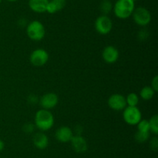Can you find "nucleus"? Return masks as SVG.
<instances>
[{
	"label": "nucleus",
	"mask_w": 158,
	"mask_h": 158,
	"mask_svg": "<svg viewBox=\"0 0 158 158\" xmlns=\"http://www.w3.org/2000/svg\"><path fill=\"white\" fill-rule=\"evenodd\" d=\"M133 20L137 25L140 26H146L151 23V14L145 7L135 8L132 14Z\"/></svg>",
	"instance_id": "5"
},
{
	"label": "nucleus",
	"mask_w": 158,
	"mask_h": 158,
	"mask_svg": "<svg viewBox=\"0 0 158 158\" xmlns=\"http://www.w3.org/2000/svg\"><path fill=\"white\" fill-rule=\"evenodd\" d=\"M66 0H49L46 11L49 14H55L66 6Z\"/></svg>",
	"instance_id": "15"
},
{
	"label": "nucleus",
	"mask_w": 158,
	"mask_h": 158,
	"mask_svg": "<svg viewBox=\"0 0 158 158\" xmlns=\"http://www.w3.org/2000/svg\"><path fill=\"white\" fill-rule=\"evenodd\" d=\"M74 132H75V135H82L83 132V128L80 125H77L74 128Z\"/></svg>",
	"instance_id": "27"
},
{
	"label": "nucleus",
	"mask_w": 158,
	"mask_h": 158,
	"mask_svg": "<svg viewBox=\"0 0 158 158\" xmlns=\"http://www.w3.org/2000/svg\"><path fill=\"white\" fill-rule=\"evenodd\" d=\"M151 88L155 91V92H157L158 91V76L156 75L154 76V78L151 81Z\"/></svg>",
	"instance_id": "25"
},
{
	"label": "nucleus",
	"mask_w": 158,
	"mask_h": 158,
	"mask_svg": "<svg viewBox=\"0 0 158 158\" xmlns=\"http://www.w3.org/2000/svg\"><path fill=\"white\" fill-rule=\"evenodd\" d=\"M137 37H138L139 40L143 41V40H146L148 38V37H149V33H148V31L147 29H141V30L138 32Z\"/></svg>",
	"instance_id": "22"
},
{
	"label": "nucleus",
	"mask_w": 158,
	"mask_h": 158,
	"mask_svg": "<svg viewBox=\"0 0 158 158\" xmlns=\"http://www.w3.org/2000/svg\"><path fill=\"white\" fill-rule=\"evenodd\" d=\"M150 125V132L154 133V135H157L158 133V116L154 115L151 119L148 120Z\"/></svg>",
	"instance_id": "19"
},
{
	"label": "nucleus",
	"mask_w": 158,
	"mask_h": 158,
	"mask_svg": "<svg viewBox=\"0 0 158 158\" xmlns=\"http://www.w3.org/2000/svg\"><path fill=\"white\" fill-rule=\"evenodd\" d=\"M26 34L30 40L40 41L46 35L45 26L39 20H33L26 26Z\"/></svg>",
	"instance_id": "3"
},
{
	"label": "nucleus",
	"mask_w": 158,
	"mask_h": 158,
	"mask_svg": "<svg viewBox=\"0 0 158 158\" xmlns=\"http://www.w3.org/2000/svg\"><path fill=\"white\" fill-rule=\"evenodd\" d=\"M70 142L73 149L77 153H82L87 150V142L82 135H73Z\"/></svg>",
	"instance_id": "11"
},
{
	"label": "nucleus",
	"mask_w": 158,
	"mask_h": 158,
	"mask_svg": "<svg viewBox=\"0 0 158 158\" xmlns=\"http://www.w3.org/2000/svg\"><path fill=\"white\" fill-rule=\"evenodd\" d=\"M135 9L134 0H117L114 5L113 11L114 15L120 20H126L131 16Z\"/></svg>",
	"instance_id": "2"
},
{
	"label": "nucleus",
	"mask_w": 158,
	"mask_h": 158,
	"mask_svg": "<svg viewBox=\"0 0 158 158\" xmlns=\"http://www.w3.org/2000/svg\"><path fill=\"white\" fill-rule=\"evenodd\" d=\"M6 1L9 2H15L19 1V0H6Z\"/></svg>",
	"instance_id": "29"
},
{
	"label": "nucleus",
	"mask_w": 158,
	"mask_h": 158,
	"mask_svg": "<svg viewBox=\"0 0 158 158\" xmlns=\"http://www.w3.org/2000/svg\"><path fill=\"white\" fill-rule=\"evenodd\" d=\"M150 133L149 132H140L137 131L135 134V139L137 142L140 143H143L148 141L150 138Z\"/></svg>",
	"instance_id": "20"
},
{
	"label": "nucleus",
	"mask_w": 158,
	"mask_h": 158,
	"mask_svg": "<svg viewBox=\"0 0 158 158\" xmlns=\"http://www.w3.org/2000/svg\"><path fill=\"white\" fill-rule=\"evenodd\" d=\"M96 31L101 35H106L112 30L113 23L108 15H101L97 17L94 23Z\"/></svg>",
	"instance_id": "6"
},
{
	"label": "nucleus",
	"mask_w": 158,
	"mask_h": 158,
	"mask_svg": "<svg viewBox=\"0 0 158 158\" xmlns=\"http://www.w3.org/2000/svg\"><path fill=\"white\" fill-rule=\"evenodd\" d=\"M34 129H35V124L30 123V122L25 124L23 127V130L26 133H32L34 131Z\"/></svg>",
	"instance_id": "23"
},
{
	"label": "nucleus",
	"mask_w": 158,
	"mask_h": 158,
	"mask_svg": "<svg viewBox=\"0 0 158 158\" xmlns=\"http://www.w3.org/2000/svg\"><path fill=\"white\" fill-rule=\"evenodd\" d=\"M74 133L72 129L66 125H63L56 129L55 133L56 139L60 143H69L73 136Z\"/></svg>",
	"instance_id": "10"
},
{
	"label": "nucleus",
	"mask_w": 158,
	"mask_h": 158,
	"mask_svg": "<svg viewBox=\"0 0 158 158\" xmlns=\"http://www.w3.org/2000/svg\"><path fill=\"white\" fill-rule=\"evenodd\" d=\"M114 5L110 0H102L100 4V10L102 15H107L113 10Z\"/></svg>",
	"instance_id": "17"
},
{
	"label": "nucleus",
	"mask_w": 158,
	"mask_h": 158,
	"mask_svg": "<svg viewBox=\"0 0 158 158\" xmlns=\"http://www.w3.org/2000/svg\"><path fill=\"white\" fill-rule=\"evenodd\" d=\"M134 2H135V1H136V0H134Z\"/></svg>",
	"instance_id": "31"
},
{
	"label": "nucleus",
	"mask_w": 158,
	"mask_h": 158,
	"mask_svg": "<svg viewBox=\"0 0 158 158\" xmlns=\"http://www.w3.org/2000/svg\"><path fill=\"white\" fill-rule=\"evenodd\" d=\"M155 93V91L151 86H144L140 90V96L143 100L148 101L153 99Z\"/></svg>",
	"instance_id": "16"
},
{
	"label": "nucleus",
	"mask_w": 158,
	"mask_h": 158,
	"mask_svg": "<svg viewBox=\"0 0 158 158\" xmlns=\"http://www.w3.org/2000/svg\"><path fill=\"white\" fill-rule=\"evenodd\" d=\"M49 58V54L43 48L35 49L31 53L29 60L35 67H43L48 62Z\"/></svg>",
	"instance_id": "7"
},
{
	"label": "nucleus",
	"mask_w": 158,
	"mask_h": 158,
	"mask_svg": "<svg viewBox=\"0 0 158 158\" xmlns=\"http://www.w3.org/2000/svg\"><path fill=\"white\" fill-rule=\"evenodd\" d=\"M123 111V120L128 125H137L142 119V113L137 106H127Z\"/></svg>",
	"instance_id": "4"
},
{
	"label": "nucleus",
	"mask_w": 158,
	"mask_h": 158,
	"mask_svg": "<svg viewBox=\"0 0 158 158\" xmlns=\"http://www.w3.org/2000/svg\"><path fill=\"white\" fill-rule=\"evenodd\" d=\"M39 100H40L39 98L37 97L36 95H35V94H30V95H29V97H28V102L30 104H32V105L39 102Z\"/></svg>",
	"instance_id": "26"
},
{
	"label": "nucleus",
	"mask_w": 158,
	"mask_h": 158,
	"mask_svg": "<svg viewBox=\"0 0 158 158\" xmlns=\"http://www.w3.org/2000/svg\"><path fill=\"white\" fill-rule=\"evenodd\" d=\"M126 98L127 106H137L139 103V96L136 93H130Z\"/></svg>",
	"instance_id": "18"
},
{
	"label": "nucleus",
	"mask_w": 158,
	"mask_h": 158,
	"mask_svg": "<svg viewBox=\"0 0 158 158\" xmlns=\"http://www.w3.org/2000/svg\"><path fill=\"white\" fill-rule=\"evenodd\" d=\"M32 142L37 149L44 150L49 145V138L44 133L40 132L34 135L32 138Z\"/></svg>",
	"instance_id": "13"
},
{
	"label": "nucleus",
	"mask_w": 158,
	"mask_h": 158,
	"mask_svg": "<svg viewBox=\"0 0 158 158\" xmlns=\"http://www.w3.org/2000/svg\"><path fill=\"white\" fill-rule=\"evenodd\" d=\"M54 125V116L49 110L42 109L36 112L35 115V126L41 132H46Z\"/></svg>",
	"instance_id": "1"
},
{
	"label": "nucleus",
	"mask_w": 158,
	"mask_h": 158,
	"mask_svg": "<svg viewBox=\"0 0 158 158\" xmlns=\"http://www.w3.org/2000/svg\"><path fill=\"white\" fill-rule=\"evenodd\" d=\"M49 0H29V7L33 12L36 13L46 12Z\"/></svg>",
	"instance_id": "14"
},
{
	"label": "nucleus",
	"mask_w": 158,
	"mask_h": 158,
	"mask_svg": "<svg viewBox=\"0 0 158 158\" xmlns=\"http://www.w3.org/2000/svg\"><path fill=\"white\" fill-rule=\"evenodd\" d=\"M4 147H5L4 142H3V141L0 139V152L2 151L3 149H4Z\"/></svg>",
	"instance_id": "28"
},
{
	"label": "nucleus",
	"mask_w": 158,
	"mask_h": 158,
	"mask_svg": "<svg viewBox=\"0 0 158 158\" xmlns=\"http://www.w3.org/2000/svg\"><path fill=\"white\" fill-rule=\"evenodd\" d=\"M39 102L43 109L49 110L56 106L59 102V98L53 92L46 93L40 98Z\"/></svg>",
	"instance_id": "9"
},
{
	"label": "nucleus",
	"mask_w": 158,
	"mask_h": 158,
	"mask_svg": "<svg viewBox=\"0 0 158 158\" xmlns=\"http://www.w3.org/2000/svg\"><path fill=\"white\" fill-rule=\"evenodd\" d=\"M1 2H2V0H0V4H1Z\"/></svg>",
	"instance_id": "30"
},
{
	"label": "nucleus",
	"mask_w": 158,
	"mask_h": 158,
	"mask_svg": "<svg viewBox=\"0 0 158 158\" xmlns=\"http://www.w3.org/2000/svg\"><path fill=\"white\" fill-rule=\"evenodd\" d=\"M137 131L140 132H150V125L148 120L146 119H141L138 123L137 124Z\"/></svg>",
	"instance_id": "21"
},
{
	"label": "nucleus",
	"mask_w": 158,
	"mask_h": 158,
	"mask_svg": "<svg viewBox=\"0 0 158 158\" xmlns=\"http://www.w3.org/2000/svg\"><path fill=\"white\" fill-rule=\"evenodd\" d=\"M150 147L154 151H157L158 150V139L157 136H154L150 141Z\"/></svg>",
	"instance_id": "24"
},
{
	"label": "nucleus",
	"mask_w": 158,
	"mask_h": 158,
	"mask_svg": "<svg viewBox=\"0 0 158 158\" xmlns=\"http://www.w3.org/2000/svg\"><path fill=\"white\" fill-rule=\"evenodd\" d=\"M108 106L114 111H122L127 107L126 98L120 94H114L107 101Z\"/></svg>",
	"instance_id": "8"
},
{
	"label": "nucleus",
	"mask_w": 158,
	"mask_h": 158,
	"mask_svg": "<svg viewBox=\"0 0 158 158\" xmlns=\"http://www.w3.org/2000/svg\"><path fill=\"white\" fill-rule=\"evenodd\" d=\"M119 51L115 46H107L103 49L102 52V57L103 60L107 64H114L119 58Z\"/></svg>",
	"instance_id": "12"
}]
</instances>
